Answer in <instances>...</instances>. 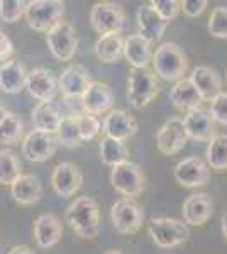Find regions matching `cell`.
<instances>
[{
    "label": "cell",
    "mask_w": 227,
    "mask_h": 254,
    "mask_svg": "<svg viewBox=\"0 0 227 254\" xmlns=\"http://www.w3.org/2000/svg\"><path fill=\"white\" fill-rule=\"evenodd\" d=\"M67 219L73 232L81 239H95L100 231V210L97 200L88 195L78 196L70 203Z\"/></svg>",
    "instance_id": "1"
},
{
    "label": "cell",
    "mask_w": 227,
    "mask_h": 254,
    "mask_svg": "<svg viewBox=\"0 0 227 254\" xmlns=\"http://www.w3.org/2000/svg\"><path fill=\"white\" fill-rule=\"evenodd\" d=\"M188 69V58L178 44L163 43L156 48L152 56V71L156 76L166 81H180Z\"/></svg>",
    "instance_id": "2"
},
{
    "label": "cell",
    "mask_w": 227,
    "mask_h": 254,
    "mask_svg": "<svg viewBox=\"0 0 227 254\" xmlns=\"http://www.w3.org/2000/svg\"><path fill=\"white\" fill-rule=\"evenodd\" d=\"M146 227L152 243L163 249L176 248V246L187 243L190 237V225L180 219H168V217L150 219Z\"/></svg>",
    "instance_id": "3"
},
{
    "label": "cell",
    "mask_w": 227,
    "mask_h": 254,
    "mask_svg": "<svg viewBox=\"0 0 227 254\" xmlns=\"http://www.w3.org/2000/svg\"><path fill=\"white\" fill-rule=\"evenodd\" d=\"M159 93V85L154 71L148 68H131L127 76V98L136 109L150 105Z\"/></svg>",
    "instance_id": "4"
},
{
    "label": "cell",
    "mask_w": 227,
    "mask_h": 254,
    "mask_svg": "<svg viewBox=\"0 0 227 254\" xmlns=\"http://www.w3.org/2000/svg\"><path fill=\"white\" fill-rule=\"evenodd\" d=\"M65 3L60 0H32L26 7V22L31 29L48 32L56 27L63 19Z\"/></svg>",
    "instance_id": "5"
},
{
    "label": "cell",
    "mask_w": 227,
    "mask_h": 254,
    "mask_svg": "<svg viewBox=\"0 0 227 254\" xmlns=\"http://www.w3.org/2000/svg\"><path fill=\"white\" fill-rule=\"evenodd\" d=\"M110 185L115 191L127 198L141 195L146 188V176L143 168L133 161H126L119 166H114L110 171Z\"/></svg>",
    "instance_id": "6"
},
{
    "label": "cell",
    "mask_w": 227,
    "mask_h": 254,
    "mask_svg": "<svg viewBox=\"0 0 227 254\" xmlns=\"http://www.w3.org/2000/svg\"><path fill=\"white\" fill-rule=\"evenodd\" d=\"M110 220L119 234H136L144 224V212L134 198L122 196L110 208Z\"/></svg>",
    "instance_id": "7"
},
{
    "label": "cell",
    "mask_w": 227,
    "mask_h": 254,
    "mask_svg": "<svg viewBox=\"0 0 227 254\" xmlns=\"http://www.w3.org/2000/svg\"><path fill=\"white\" fill-rule=\"evenodd\" d=\"M124 22V9L115 2H97L90 10V24L100 36L121 34Z\"/></svg>",
    "instance_id": "8"
},
{
    "label": "cell",
    "mask_w": 227,
    "mask_h": 254,
    "mask_svg": "<svg viewBox=\"0 0 227 254\" xmlns=\"http://www.w3.org/2000/svg\"><path fill=\"white\" fill-rule=\"evenodd\" d=\"M46 43L51 55L58 61H72L75 58L78 49V38L75 27L72 24L61 20L56 27H53L46 34Z\"/></svg>",
    "instance_id": "9"
},
{
    "label": "cell",
    "mask_w": 227,
    "mask_h": 254,
    "mask_svg": "<svg viewBox=\"0 0 227 254\" xmlns=\"http://www.w3.org/2000/svg\"><path fill=\"white\" fill-rule=\"evenodd\" d=\"M188 141V134L185 129L183 119L171 117L164 122L156 132V147L164 156L178 154Z\"/></svg>",
    "instance_id": "10"
},
{
    "label": "cell",
    "mask_w": 227,
    "mask_h": 254,
    "mask_svg": "<svg viewBox=\"0 0 227 254\" xmlns=\"http://www.w3.org/2000/svg\"><path fill=\"white\" fill-rule=\"evenodd\" d=\"M58 139L55 134H48L43 130L32 129L22 139V154L32 163H44L56 153Z\"/></svg>",
    "instance_id": "11"
},
{
    "label": "cell",
    "mask_w": 227,
    "mask_h": 254,
    "mask_svg": "<svg viewBox=\"0 0 227 254\" xmlns=\"http://www.w3.org/2000/svg\"><path fill=\"white\" fill-rule=\"evenodd\" d=\"M175 180L181 187H187V188H197V187L207 185L210 180L209 165L204 159L197 156H188L181 159L178 165L175 166Z\"/></svg>",
    "instance_id": "12"
},
{
    "label": "cell",
    "mask_w": 227,
    "mask_h": 254,
    "mask_svg": "<svg viewBox=\"0 0 227 254\" xmlns=\"http://www.w3.org/2000/svg\"><path fill=\"white\" fill-rule=\"evenodd\" d=\"M51 183L55 191L63 198H72L81 188L83 183V175H81L80 168L70 161H63L53 170Z\"/></svg>",
    "instance_id": "13"
},
{
    "label": "cell",
    "mask_w": 227,
    "mask_h": 254,
    "mask_svg": "<svg viewBox=\"0 0 227 254\" xmlns=\"http://www.w3.org/2000/svg\"><path fill=\"white\" fill-rule=\"evenodd\" d=\"M183 124H185V129H187L188 137L195 139V141L210 142L217 136L214 119L210 116L209 110L204 107H197L185 114Z\"/></svg>",
    "instance_id": "14"
},
{
    "label": "cell",
    "mask_w": 227,
    "mask_h": 254,
    "mask_svg": "<svg viewBox=\"0 0 227 254\" xmlns=\"http://www.w3.org/2000/svg\"><path fill=\"white\" fill-rule=\"evenodd\" d=\"M81 105H83L85 114H90V116L112 112V88L107 83H102V81H92L88 90L85 92V95L81 97Z\"/></svg>",
    "instance_id": "15"
},
{
    "label": "cell",
    "mask_w": 227,
    "mask_h": 254,
    "mask_svg": "<svg viewBox=\"0 0 227 254\" xmlns=\"http://www.w3.org/2000/svg\"><path fill=\"white\" fill-rule=\"evenodd\" d=\"M90 73L80 64H70L67 69H63L60 80H58V88L61 90L67 98H81L88 90Z\"/></svg>",
    "instance_id": "16"
},
{
    "label": "cell",
    "mask_w": 227,
    "mask_h": 254,
    "mask_svg": "<svg viewBox=\"0 0 227 254\" xmlns=\"http://www.w3.org/2000/svg\"><path fill=\"white\" fill-rule=\"evenodd\" d=\"M102 130L107 137L117 139V141H127L138 132V121L127 114L126 110H112L104 119Z\"/></svg>",
    "instance_id": "17"
},
{
    "label": "cell",
    "mask_w": 227,
    "mask_h": 254,
    "mask_svg": "<svg viewBox=\"0 0 227 254\" xmlns=\"http://www.w3.org/2000/svg\"><path fill=\"white\" fill-rule=\"evenodd\" d=\"M214 203L212 198L207 193H195L190 195L183 202L181 214H183V222L193 227H200L212 217Z\"/></svg>",
    "instance_id": "18"
},
{
    "label": "cell",
    "mask_w": 227,
    "mask_h": 254,
    "mask_svg": "<svg viewBox=\"0 0 227 254\" xmlns=\"http://www.w3.org/2000/svg\"><path fill=\"white\" fill-rule=\"evenodd\" d=\"M26 88L36 100L43 102V104H49L56 95L58 85H56L55 76H53L48 69L36 68V69H32V71H29Z\"/></svg>",
    "instance_id": "19"
},
{
    "label": "cell",
    "mask_w": 227,
    "mask_h": 254,
    "mask_svg": "<svg viewBox=\"0 0 227 254\" xmlns=\"http://www.w3.org/2000/svg\"><path fill=\"white\" fill-rule=\"evenodd\" d=\"M168 24L170 22H166V20L161 17V15L152 9L150 3H148V5H141L138 9L139 34H141L146 41H150L151 44L163 38Z\"/></svg>",
    "instance_id": "20"
},
{
    "label": "cell",
    "mask_w": 227,
    "mask_h": 254,
    "mask_svg": "<svg viewBox=\"0 0 227 254\" xmlns=\"http://www.w3.org/2000/svg\"><path fill=\"white\" fill-rule=\"evenodd\" d=\"M63 236V225L55 214H43L34 222V239L39 248H53Z\"/></svg>",
    "instance_id": "21"
},
{
    "label": "cell",
    "mask_w": 227,
    "mask_h": 254,
    "mask_svg": "<svg viewBox=\"0 0 227 254\" xmlns=\"http://www.w3.org/2000/svg\"><path fill=\"white\" fill-rule=\"evenodd\" d=\"M190 81L195 85L204 100H212L222 92V78L221 75L210 66H195L192 69Z\"/></svg>",
    "instance_id": "22"
},
{
    "label": "cell",
    "mask_w": 227,
    "mask_h": 254,
    "mask_svg": "<svg viewBox=\"0 0 227 254\" xmlns=\"http://www.w3.org/2000/svg\"><path fill=\"white\" fill-rule=\"evenodd\" d=\"M10 193L20 205H34L43 196V185L38 176L22 173L10 187Z\"/></svg>",
    "instance_id": "23"
},
{
    "label": "cell",
    "mask_w": 227,
    "mask_h": 254,
    "mask_svg": "<svg viewBox=\"0 0 227 254\" xmlns=\"http://www.w3.org/2000/svg\"><path fill=\"white\" fill-rule=\"evenodd\" d=\"M27 75L26 66L20 61L10 60L7 63L0 64V90L5 93H19L27 85Z\"/></svg>",
    "instance_id": "24"
},
{
    "label": "cell",
    "mask_w": 227,
    "mask_h": 254,
    "mask_svg": "<svg viewBox=\"0 0 227 254\" xmlns=\"http://www.w3.org/2000/svg\"><path fill=\"white\" fill-rule=\"evenodd\" d=\"M124 56L129 61V64L133 68H148V64L152 63V53L151 43L146 41L141 34H133L126 39L124 44Z\"/></svg>",
    "instance_id": "25"
},
{
    "label": "cell",
    "mask_w": 227,
    "mask_h": 254,
    "mask_svg": "<svg viewBox=\"0 0 227 254\" xmlns=\"http://www.w3.org/2000/svg\"><path fill=\"white\" fill-rule=\"evenodd\" d=\"M170 100L176 109L181 112H190V110L202 107L204 98L199 93V90L195 88V85L190 81V78H183L176 81L170 90Z\"/></svg>",
    "instance_id": "26"
},
{
    "label": "cell",
    "mask_w": 227,
    "mask_h": 254,
    "mask_svg": "<svg viewBox=\"0 0 227 254\" xmlns=\"http://www.w3.org/2000/svg\"><path fill=\"white\" fill-rule=\"evenodd\" d=\"M124 44L121 34H105L100 36L95 43V55L102 63H115L124 56Z\"/></svg>",
    "instance_id": "27"
},
{
    "label": "cell",
    "mask_w": 227,
    "mask_h": 254,
    "mask_svg": "<svg viewBox=\"0 0 227 254\" xmlns=\"http://www.w3.org/2000/svg\"><path fill=\"white\" fill-rule=\"evenodd\" d=\"M61 119L63 117L58 114V110L53 107L51 104H43V102H39V104L32 109V114H31V121H32L34 129L43 130V132H48V134L58 132Z\"/></svg>",
    "instance_id": "28"
},
{
    "label": "cell",
    "mask_w": 227,
    "mask_h": 254,
    "mask_svg": "<svg viewBox=\"0 0 227 254\" xmlns=\"http://www.w3.org/2000/svg\"><path fill=\"white\" fill-rule=\"evenodd\" d=\"M129 156V151H127V146L124 144L122 141H117V139L112 137H102L100 141V159L102 163L107 166H119L122 163L129 161L127 159Z\"/></svg>",
    "instance_id": "29"
},
{
    "label": "cell",
    "mask_w": 227,
    "mask_h": 254,
    "mask_svg": "<svg viewBox=\"0 0 227 254\" xmlns=\"http://www.w3.org/2000/svg\"><path fill=\"white\" fill-rule=\"evenodd\" d=\"M22 175V168L17 154L12 149H0V185L12 187Z\"/></svg>",
    "instance_id": "30"
},
{
    "label": "cell",
    "mask_w": 227,
    "mask_h": 254,
    "mask_svg": "<svg viewBox=\"0 0 227 254\" xmlns=\"http://www.w3.org/2000/svg\"><path fill=\"white\" fill-rule=\"evenodd\" d=\"M24 136V121L14 112H9L5 121L0 124V144L12 146L20 142Z\"/></svg>",
    "instance_id": "31"
},
{
    "label": "cell",
    "mask_w": 227,
    "mask_h": 254,
    "mask_svg": "<svg viewBox=\"0 0 227 254\" xmlns=\"http://www.w3.org/2000/svg\"><path fill=\"white\" fill-rule=\"evenodd\" d=\"M207 163L212 170H227V134H217L207 146Z\"/></svg>",
    "instance_id": "32"
},
{
    "label": "cell",
    "mask_w": 227,
    "mask_h": 254,
    "mask_svg": "<svg viewBox=\"0 0 227 254\" xmlns=\"http://www.w3.org/2000/svg\"><path fill=\"white\" fill-rule=\"evenodd\" d=\"M55 136L58 139V142L65 147H78L83 142L75 116H68L61 119V124L58 127V132Z\"/></svg>",
    "instance_id": "33"
},
{
    "label": "cell",
    "mask_w": 227,
    "mask_h": 254,
    "mask_svg": "<svg viewBox=\"0 0 227 254\" xmlns=\"http://www.w3.org/2000/svg\"><path fill=\"white\" fill-rule=\"evenodd\" d=\"M27 2L24 0H0V19L5 22H17L26 15Z\"/></svg>",
    "instance_id": "34"
},
{
    "label": "cell",
    "mask_w": 227,
    "mask_h": 254,
    "mask_svg": "<svg viewBox=\"0 0 227 254\" xmlns=\"http://www.w3.org/2000/svg\"><path fill=\"white\" fill-rule=\"evenodd\" d=\"M207 27L214 38L227 39V7H216L212 10Z\"/></svg>",
    "instance_id": "35"
},
{
    "label": "cell",
    "mask_w": 227,
    "mask_h": 254,
    "mask_svg": "<svg viewBox=\"0 0 227 254\" xmlns=\"http://www.w3.org/2000/svg\"><path fill=\"white\" fill-rule=\"evenodd\" d=\"M76 122H78V129H80L81 139L85 141H92L98 136L100 132V122L95 116H90V114H78Z\"/></svg>",
    "instance_id": "36"
},
{
    "label": "cell",
    "mask_w": 227,
    "mask_h": 254,
    "mask_svg": "<svg viewBox=\"0 0 227 254\" xmlns=\"http://www.w3.org/2000/svg\"><path fill=\"white\" fill-rule=\"evenodd\" d=\"M210 116L214 122L227 126V92H221L216 98L210 100Z\"/></svg>",
    "instance_id": "37"
},
{
    "label": "cell",
    "mask_w": 227,
    "mask_h": 254,
    "mask_svg": "<svg viewBox=\"0 0 227 254\" xmlns=\"http://www.w3.org/2000/svg\"><path fill=\"white\" fill-rule=\"evenodd\" d=\"M150 5L158 12L166 22L176 19L178 12L181 10L180 2H176V0H152V2H150Z\"/></svg>",
    "instance_id": "38"
},
{
    "label": "cell",
    "mask_w": 227,
    "mask_h": 254,
    "mask_svg": "<svg viewBox=\"0 0 227 254\" xmlns=\"http://www.w3.org/2000/svg\"><path fill=\"white\" fill-rule=\"evenodd\" d=\"M207 0H181L180 9L187 17H199V15L207 9Z\"/></svg>",
    "instance_id": "39"
},
{
    "label": "cell",
    "mask_w": 227,
    "mask_h": 254,
    "mask_svg": "<svg viewBox=\"0 0 227 254\" xmlns=\"http://www.w3.org/2000/svg\"><path fill=\"white\" fill-rule=\"evenodd\" d=\"M12 55H14V44L7 36V32L0 27V61L7 63V61H10Z\"/></svg>",
    "instance_id": "40"
},
{
    "label": "cell",
    "mask_w": 227,
    "mask_h": 254,
    "mask_svg": "<svg viewBox=\"0 0 227 254\" xmlns=\"http://www.w3.org/2000/svg\"><path fill=\"white\" fill-rule=\"evenodd\" d=\"M7 254H34V253H32L31 248H27V246H14Z\"/></svg>",
    "instance_id": "41"
},
{
    "label": "cell",
    "mask_w": 227,
    "mask_h": 254,
    "mask_svg": "<svg viewBox=\"0 0 227 254\" xmlns=\"http://www.w3.org/2000/svg\"><path fill=\"white\" fill-rule=\"evenodd\" d=\"M7 116H9V110L3 107L2 104H0V124H2V122L5 121V117H7Z\"/></svg>",
    "instance_id": "42"
},
{
    "label": "cell",
    "mask_w": 227,
    "mask_h": 254,
    "mask_svg": "<svg viewBox=\"0 0 227 254\" xmlns=\"http://www.w3.org/2000/svg\"><path fill=\"white\" fill-rule=\"evenodd\" d=\"M221 225H222V234H224V237L227 239V214H224V217H222Z\"/></svg>",
    "instance_id": "43"
},
{
    "label": "cell",
    "mask_w": 227,
    "mask_h": 254,
    "mask_svg": "<svg viewBox=\"0 0 227 254\" xmlns=\"http://www.w3.org/2000/svg\"><path fill=\"white\" fill-rule=\"evenodd\" d=\"M104 254H122L121 251H117V249H110V251H107V253H104Z\"/></svg>",
    "instance_id": "44"
}]
</instances>
